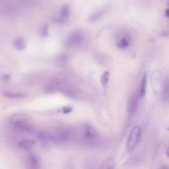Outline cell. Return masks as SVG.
<instances>
[{
    "label": "cell",
    "instance_id": "1",
    "mask_svg": "<svg viewBox=\"0 0 169 169\" xmlns=\"http://www.w3.org/2000/svg\"><path fill=\"white\" fill-rule=\"evenodd\" d=\"M7 126L11 130L17 133L31 135L36 132V125L29 117L25 115H13L9 118Z\"/></svg>",
    "mask_w": 169,
    "mask_h": 169
},
{
    "label": "cell",
    "instance_id": "2",
    "mask_svg": "<svg viewBox=\"0 0 169 169\" xmlns=\"http://www.w3.org/2000/svg\"><path fill=\"white\" fill-rule=\"evenodd\" d=\"M141 127L139 126L133 127L130 130L127 139V150L129 152L133 151L136 147L139 139H141Z\"/></svg>",
    "mask_w": 169,
    "mask_h": 169
},
{
    "label": "cell",
    "instance_id": "3",
    "mask_svg": "<svg viewBox=\"0 0 169 169\" xmlns=\"http://www.w3.org/2000/svg\"><path fill=\"white\" fill-rule=\"evenodd\" d=\"M161 80H160L159 71H153L151 75V87H152L153 93L158 94L160 89H161Z\"/></svg>",
    "mask_w": 169,
    "mask_h": 169
},
{
    "label": "cell",
    "instance_id": "4",
    "mask_svg": "<svg viewBox=\"0 0 169 169\" xmlns=\"http://www.w3.org/2000/svg\"><path fill=\"white\" fill-rule=\"evenodd\" d=\"M27 169H41L40 161L35 155H29L26 159Z\"/></svg>",
    "mask_w": 169,
    "mask_h": 169
},
{
    "label": "cell",
    "instance_id": "5",
    "mask_svg": "<svg viewBox=\"0 0 169 169\" xmlns=\"http://www.w3.org/2000/svg\"><path fill=\"white\" fill-rule=\"evenodd\" d=\"M146 82H147V77H146V74H144L141 78V84H139V88H138L139 98H144L145 93H146Z\"/></svg>",
    "mask_w": 169,
    "mask_h": 169
},
{
    "label": "cell",
    "instance_id": "6",
    "mask_svg": "<svg viewBox=\"0 0 169 169\" xmlns=\"http://www.w3.org/2000/svg\"><path fill=\"white\" fill-rule=\"evenodd\" d=\"M162 101L165 104L169 103V78H167L164 81V85H163V90H162Z\"/></svg>",
    "mask_w": 169,
    "mask_h": 169
},
{
    "label": "cell",
    "instance_id": "7",
    "mask_svg": "<svg viewBox=\"0 0 169 169\" xmlns=\"http://www.w3.org/2000/svg\"><path fill=\"white\" fill-rule=\"evenodd\" d=\"M136 109H138V101H136L135 97H130L129 102H127V111L130 114H133Z\"/></svg>",
    "mask_w": 169,
    "mask_h": 169
},
{
    "label": "cell",
    "instance_id": "8",
    "mask_svg": "<svg viewBox=\"0 0 169 169\" xmlns=\"http://www.w3.org/2000/svg\"><path fill=\"white\" fill-rule=\"evenodd\" d=\"M114 168H115V162L111 158L105 160L100 167V169H114Z\"/></svg>",
    "mask_w": 169,
    "mask_h": 169
},
{
    "label": "cell",
    "instance_id": "9",
    "mask_svg": "<svg viewBox=\"0 0 169 169\" xmlns=\"http://www.w3.org/2000/svg\"><path fill=\"white\" fill-rule=\"evenodd\" d=\"M130 46V40L129 38H122V40L120 41V43H118V47L119 49H127V47Z\"/></svg>",
    "mask_w": 169,
    "mask_h": 169
},
{
    "label": "cell",
    "instance_id": "10",
    "mask_svg": "<svg viewBox=\"0 0 169 169\" xmlns=\"http://www.w3.org/2000/svg\"><path fill=\"white\" fill-rule=\"evenodd\" d=\"M166 155L169 157V146L167 147V149H166Z\"/></svg>",
    "mask_w": 169,
    "mask_h": 169
},
{
    "label": "cell",
    "instance_id": "11",
    "mask_svg": "<svg viewBox=\"0 0 169 169\" xmlns=\"http://www.w3.org/2000/svg\"><path fill=\"white\" fill-rule=\"evenodd\" d=\"M166 16L169 17V9H167V10H166Z\"/></svg>",
    "mask_w": 169,
    "mask_h": 169
},
{
    "label": "cell",
    "instance_id": "12",
    "mask_svg": "<svg viewBox=\"0 0 169 169\" xmlns=\"http://www.w3.org/2000/svg\"><path fill=\"white\" fill-rule=\"evenodd\" d=\"M168 5H169V2H168Z\"/></svg>",
    "mask_w": 169,
    "mask_h": 169
},
{
    "label": "cell",
    "instance_id": "13",
    "mask_svg": "<svg viewBox=\"0 0 169 169\" xmlns=\"http://www.w3.org/2000/svg\"><path fill=\"white\" fill-rule=\"evenodd\" d=\"M168 130H169V127H168Z\"/></svg>",
    "mask_w": 169,
    "mask_h": 169
}]
</instances>
